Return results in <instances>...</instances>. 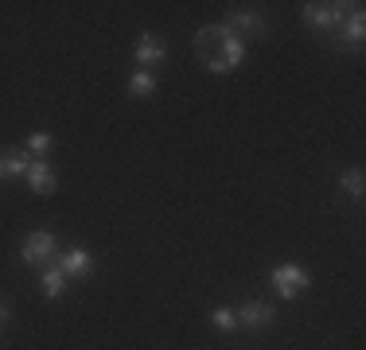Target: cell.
Listing matches in <instances>:
<instances>
[{"label": "cell", "mask_w": 366, "mask_h": 350, "mask_svg": "<svg viewBox=\"0 0 366 350\" xmlns=\"http://www.w3.org/2000/svg\"><path fill=\"white\" fill-rule=\"evenodd\" d=\"M51 148V136L47 133H31L28 136V156H43Z\"/></svg>", "instance_id": "obj_17"}, {"label": "cell", "mask_w": 366, "mask_h": 350, "mask_svg": "<svg viewBox=\"0 0 366 350\" xmlns=\"http://www.w3.org/2000/svg\"><path fill=\"white\" fill-rule=\"evenodd\" d=\"M230 39H238L230 24H207V28H199V35H195V47H199L203 59H211L214 51H219L222 43H230Z\"/></svg>", "instance_id": "obj_4"}, {"label": "cell", "mask_w": 366, "mask_h": 350, "mask_svg": "<svg viewBox=\"0 0 366 350\" xmlns=\"http://www.w3.org/2000/svg\"><path fill=\"white\" fill-rule=\"evenodd\" d=\"M39 288H43V296H47V300H59V296L66 292V273H63L59 265L43 269V276H39Z\"/></svg>", "instance_id": "obj_11"}, {"label": "cell", "mask_w": 366, "mask_h": 350, "mask_svg": "<svg viewBox=\"0 0 366 350\" xmlns=\"http://www.w3.org/2000/svg\"><path fill=\"white\" fill-rule=\"evenodd\" d=\"M211 323L219 331H234V327H238V311H234V308H214L211 311Z\"/></svg>", "instance_id": "obj_16"}, {"label": "cell", "mask_w": 366, "mask_h": 350, "mask_svg": "<svg viewBox=\"0 0 366 350\" xmlns=\"http://www.w3.org/2000/svg\"><path fill=\"white\" fill-rule=\"evenodd\" d=\"M152 90H156V78L148 74V70H137V74L129 78V94H137V98H148Z\"/></svg>", "instance_id": "obj_15"}, {"label": "cell", "mask_w": 366, "mask_h": 350, "mask_svg": "<svg viewBox=\"0 0 366 350\" xmlns=\"http://www.w3.org/2000/svg\"><path fill=\"white\" fill-rule=\"evenodd\" d=\"M269 280H273V292L281 296V300H296V296L312 284L308 269H300V265H277L273 273H269Z\"/></svg>", "instance_id": "obj_1"}, {"label": "cell", "mask_w": 366, "mask_h": 350, "mask_svg": "<svg viewBox=\"0 0 366 350\" xmlns=\"http://www.w3.org/2000/svg\"><path fill=\"white\" fill-rule=\"evenodd\" d=\"M28 183H31V195H51V191H55V171H51L43 160H31Z\"/></svg>", "instance_id": "obj_9"}, {"label": "cell", "mask_w": 366, "mask_h": 350, "mask_svg": "<svg viewBox=\"0 0 366 350\" xmlns=\"http://www.w3.org/2000/svg\"><path fill=\"white\" fill-rule=\"evenodd\" d=\"M28 168H31V156L28 152H0V175H28Z\"/></svg>", "instance_id": "obj_12"}, {"label": "cell", "mask_w": 366, "mask_h": 350, "mask_svg": "<svg viewBox=\"0 0 366 350\" xmlns=\"http://www.w3.org/2000/svg\"><path fill=\"white\" fill-rule=\"evenodd\" d=\"M362 35H366V20H362V8L355 4L351 20H347V47H359V43H362Z\"/></svg>", "instance_id": "obj_14"}, {"label": "cell", "mask_w": 366, "mask_h": 350, "mask_svg": "<svg viewBox=\"0 0 366 350\" xmlns=\"http://www.w3.org/2000/svg\"><path fill=\"white\" fill-rule=\"evenodd\" d=\"M4 319H8V308H4V304H0V327H4Z\"/></svg>", "instance_id": "obj_18"}, {"label": "cell", "mask_w": 366, "mask_h": 350, "mask_svg": "<svg viewBox=\"0 0 366 350\" xmlns=\"http://www.w3.org/2000/svg\"><path fill=\"white\" fill-rule=\"evenodd\" d=\"M164 55H168V47H164L160 35L144 31L141 39H137V63H141V66H156V63H164Z\"/></svg>", "instance_id": "obj_7"}, {"label": "cell", "mask_w": 366, "mask_h": 350, "mask_svg": "<svg viewBox=\"0 0 366 350\" xmlns=\"http://www.w3.org/2000/svg\"><path fill=\"white\" fill-rule=\"evenodd\" d=\"M234 28V35L238 39H246V35H261L265 31V20H261L257 12H230V20H226Z\"/></svg>", "instance_id": "obj_10"}, {"label": "cell", "mask_w": 366, "mask_h": 350, "mask_svg": "<svg viewBox=\"0 0 366 350\" xmlns=\"http://www.w3.org/2000/svg\"><path fill=\"white\" fill-rule=\"evenodd\" d=\"M347 8L351 4H304V24H312V28H335V24H343Z\"/></svg>", "instance_id": "obj_5"}, {"label": "cell", "mask_w": 366, "mask_h": 350, "mask_svg": "<svg viewBox=\"0 0 366 350\" xmlns=\"http://www.w3.org/2000/svg\"><path fill=\"white\" fill-rule=\"evenodd\" d=\"M242 59H246V39H230V43H222L211 59H203V63H207V70H214V74H230Z\"/></svg>", "instance_id": "obj_3"}, {"label": "cell", "mask_w": 366, "mask_h": 350, "mask_svg": "<svg viewBox=\"0 0 366 350\" xmlns=\"http://www.w3.org/2000/svg\"><path fill=\"white\" fill-rule=\"evenodd\" d=\"M55 265L66 273V280H71V276H86V273H90V269H94V257L82 249V245H74V249L59 253V261H55Z\"/></svg>", "instance_id": "obj_6"}, {"label": "cell", "mask_w": 366, "mask_h": 350, "mask_svg": "<svg viewBox=\"0 0 366 350\" xmlns=\"http://www.w3.org/2000/svg\"><path fill=\"white\" fill-rule=\"evenodd\" d=\"M20 257L28 261V265H47L51 269L59 261V245H55V238H51L47 230H39V234H31V238H24Z\"/></svg>", "instance_id": "obj_2"}, {"label": "cell", "mask_w": 366, "mask_h": 350, "mask_svg": "<svg viewBox=\"0 0 366 350\" xmlns=\"http://www.w3.org/2000/svg\"><path fill=\"white\" fill-rule=\"evenodd\" d=\"M362 187H366V179H362V171H359V168L339 175V191H343L347 199H362Z\"/></svg>", "instance_id": "obj_13"}, {"label": "cell", "mask_w": 366, "mask_h": 350, "mask_svg": "<svg viewBox=\"0 0 366 350\" xmlns=\"http://www.w3.org/2000/svg\"><path fill=\"white\" fill-rule=\"evenodd\" d=\"M277 319L273 304H261V300H249L238 308V323H246V327H269V323Z\"/></svg>", "instance_id": "obj_8"}]
</instances>
